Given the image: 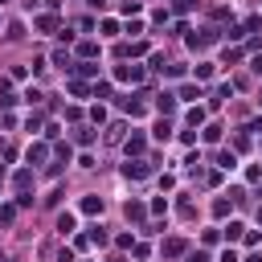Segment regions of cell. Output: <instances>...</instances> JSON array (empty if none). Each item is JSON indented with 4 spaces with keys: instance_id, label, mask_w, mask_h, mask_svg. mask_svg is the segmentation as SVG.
<instances>
[{
    "instance_id": "cell-5",
    "label": "cell",
    "mask_w": 262,
    "mask_h": 262,
    "mask_svg": "<svg viewBox=\"0 0 262 262\" xmlns=\"http://www.w3.org/2000/svg\"><path fill=\"white\" fill-rule=\"evenodd\" d=\"M152 140H160V144H168V140H172V123H164V119H156V127H152Z\"/></svg>"
},
{
    "instance_id": "cell-21",
    "label": "cell",
    "mask_w": 262,
    "mask_h": 262,
    "mask_svg": "<svg viewBox=\"0 0 262 262\" xmlns=\"http://www.w3.org/2000/svg\"><path fill=\"white\" fill-rule=\"evenodd\" d=\"M78 74H82V78H94L98 66H94V61H78Z\"/></svg>"
},
{
    "instance_id": "cell-4",
    "label": "cell",
    "mask_w": 262,
    "mask_h": 262,
    "mask_svg": "<svg viewBox=\"0 0 262 262\" xmlns=\"http://www.w3.org/2000/svg\"><path fill=\"white\" fill-rule=\"evenodd\" d=\"M123 176H127V180H144V176H148L144 160H127V164H123Z\"/></svg>"
},
{
    "instance_id": "cell-20",
    "label": "cell",
    "mask_w": 262,
    "mask_h": 262,
    "mask_svg": "<svg viewBox=\"0 0 262 262\" xmlns=\"http://www.w3.org/2000/svg\"><path fill=\"white\" fill-rule=\"evenodd\" d=\"M196 78L209 82V78H213V61H201V66H196Z\"/></svg>"
},
{
    "instance_id": "cell-9",
    "label": "cell",
    "mask_w": 262,
    "mask_h": 262,
    "mask_svg": "<svg viewBox=\"0 0 262 262\" xmlns=\"http://www.w3.org/2000/svg\"><path fill=\"white\" fill-rule=\"evenodd\" d=\"M123 213H127V221H144V217H148V209H144L140 201H127V209H123Z\"/></svg>"
},
{
    "instance_id": "cell-35",
    "label": "cell",
    "mask_w": 262,
    "mask_h": 262,
    "mask_svg": "<svg viewBox=\"0 0 262 262\" xmlns=\"http://www.w3.org/2000/svg\"><path fill=\"white\" fill-rule=\"evenodd\" d=\"M246 262H262V254H250V258H246Z\"/></svg>"
},
{
    "instance_id": "cell-28",
    "label": "cell",
    "mask_w": 262,
    "mask_h": 262,
    "mask_svg": "<svg viewBox=\"0 0 262 262\" xmlns=\"http://www.w3.org/2000/svg\"><path fill=\"white\" fill-rule=\"evenodd\" d=\"M37 29H45V33H49V29H57V21H53V17H37Z\"/></svg>"
},
{
    "instance_id": "cell-2",
    "label": "cell",
    "mask_w": 262,
    "mask_h": 262,
    "mask_svg": "<svg viewBox=\"0 0 262 262\" xmlns=\"http://www.w3.org/2000/svg\"><path fill=\"white\" fill-rule=\"evenodd\" d=\"M57 234L61 238H74L78 234V217L74 213H57Z\"/></svg>"
},
{
    "instance_id": "cell-25",
    "label": "cell",
    "mask_w": 262,
    "mask_h": 262,
    "mask_svg": "<svg viewBox=\"0 0 262 262\" xmlns=\"http://www.w3.org/2000/svg\"><path fill=\"white\" fill-rule=\"evenodd\" d=\"M229 205H234V201H225V196H221V201H213V213H217V217H225V213H229Z\"/></svg>"
},
{
    "instance_id": "cell-12",
    "label": "cell",
    "mask_w": 262,
    "mask_h": 262,
    "mask_svg": "<svg viewBox=\"0 0 262 262\" xmlns=\"http://www.w3.org/2000/svg\"><path fill=\"white\" fill-rule=\"evenodd\" d=\"M123 152H127V156H140V152H144V136H131V140L123 144Z\"/></svg>"
},
{
    "instance_id": "cell-6",
    "label": "cell",
    "mask_w": 262,
    "mask_h": 262,
    "mask_svg": "<svg viewBox=\"0 0 262 262\" xmlns=\"http://www.w3.org/2000/svg\"><path fill=\"white\" fill-rule=\"evenodd\" d=\"M156 111H160V115H172V111H176V94H160V98H156Z\"/></svg>"
},
{
    "instance_id": "cell-34",
    "label": "cell",
    "mask_w": 262,
    "mask_h": 262,
    "mask_svg": "<svg viewBox=\"0 0 262 262\" xmlns=\"http://www.w3.org/2000/svg\"><path fill=\"white\" fill-rule=\"evenodd\" d=\"M254 74H262V57H254Z\"/></svg>"
},
{
    "instance_id": "cell-18",
    "label": "cell",
    "mask_w": 262,
    "mask_h": 262,
    "mask_svg": "<svg viewBox=\"0 0 262 262\" xmlns=\"http://www.w3.org/2000/svg\"><path fill=\"white\" fill-rule=\"evenodd\" d=\"M176 98H184V103H196V98H201V90H196V86H180Z\"/></svg>"
},
{
    "instance_id": "cell-13",
    "label": "cell",
    "mask_w": 262,
    "mask_h": 262,
    "mask_svg": "<svg viewBox=\"0 0 262 262\" xmlns=\"http://www.w3.org/2000/svg\"><path fill=\"white\" fill-rule=\"evenodd\" d=\"M17 213H21L17 205H0V225H13V221H17Z\"/></svg>"
},
{
    "instance_id": "cell-10",
    "label": "cell",
    "mask_w": 262,
    "mask_h": 262,
    "mask_svg": "<svg viewBox=\"0 0 262 262\" xmlns=\"http://www.w3.org/2000/svg\"><path fill=\"white\" fill-rule=\"evenodd\" d=\"M217 168L234 172V168H238V156H234V152H217Z\"/></svg>"
},
{
    "instance_id": "cell-31",
    "label": "cell",
    "mask_w": 262,
    "mask_h": 262,
    "mask_svg": "<svg viewBox=\"0 0 262 262\" xmlns=\"http://www.w3.org/2000/svg\"><path fill=\"white\" fill-rule=\"evenodd\" d=\"M221 262H238V250H225V254H221Z\"/></svg>"
},
{
    "instance_id": "cell-19",
    "label": "cell",
    "mask_w": 262,
    "mask_h": 262,
    "mask_svg": "<svg viewBox=\"0 0 262 262\" xmlns=\"http://www.w3.org/2000/svg\"><path fill=\"white\" fill-rule=\"evenodd\" d=\"M217 140H221V123H209L205 127V144H217Z\"/></svg>"
},
{
    "instance_id": "cell-26",
    "label": "cell",
    "mask_w": 262,
    "mask_h": 262,
    "mask_svg": "<svg viewBox=\"0 0 262 262\" xmlns=\"http://www.w3.org/2000/svg\"><path fill=\"white\" fill-rule=\"evenodd\" d=\"M41 98H45V94H41L37 86H29V90H25V103H41Z\"/></svg>"
},
{
    "instance_id": "cell-1",
    "label": "cell",
    "mask_w": 262,
    "mask_h": 262,
    "mask_svg": "<svg viewBox=\"0 0 262 262\" xmlns=\"http://www.w3.org/2000/svg\"><path fill=\"white\" fill-rule=\"evenodd\" d=\"M103 205H107V201H103V196H98V192H86V196H82V205H78V209H82L86 217H98V213H103Z\"/></svg>"
},
{
    "instance_id": "cell-30",
    "label": "cell",
    "mask_w": 262,
    "mask_h": 262,
    "mask_svg": "<svg viewBox=\"0 0 262 262\" xmlns=\"http://www.w3.org/2000/svg\"><path fill=\"white\" fill-rule=\"evenodd\" d=\"M172 9H176V13H188V9H192V0H176Z\"/></svg>"
},
{
    "instance_id": "cell-3",
    "label": "cell",
    "mask_w": 262,
    "mask_h": 262,
    "mask_svg": "<svg viewBox=\"0 0 262 262\" xmlns=\"http://www.w3.org/2000/svg\"><path fill=\"white\" fill-rule=\"evenodd\" d=\"M115 78L119 82H144V66H119Z\"/></svg>"
},
{
    "instance_id": "cell-23",
    "label": "cell",
    "mask_w": 262,
    "mask_h": 262,
    "mask_svg": "<svg viewBox=\"0 0 262 262\" xmlns=\"http://www.w3.org/2000/svg\"><path fill=\"white\" fill-rule=\"evenodd\" d=\"M53 66H61V70H70V53H66V49H57V53H53Z\"/></svg>"
},
{
    "instance_id": "cell-33",
    "label": "cell",
    "mask_w": 262,
    "mask_h": 262,
    "mask_svg": "<svg viewBox=\"0 0 262 262\" xmlns=\"http://www.w3.org/2000/svg\"><path fill=\"white\" fill-rule=\"evenodd\" d=\"M57 262H74V254H70V250H61V254H57Z\"/></svg>"
},
{
    "instance_id": "cell-37",
    "label": "cell",
    "mask_w": 262,
    "mask_h": 262,
    "mask_svg": "<svg viewBox=\"0 0 262 262\" xmlns=\"http://www.w3.org/2000/svg\"><path fill=\"white\" fill-rule=\"evenodd\" d=\"M258 107H262V94H258Z\"/></svg>"
},
{
    "instance_id": "cell-24",
    "label": "cell",
    "mask_w": 262,
    "mask_h": 262,
    "mask_svg": "<svg viewBox=\"0 0 262 262\" xmlns=\"http://www.w3.org/2000/svg\"><path fill=\"white\" fill-rule=\"evenodd\" d=\"M78 144H94V127H78Z\"/></svg>"
},
{
    "instance_id": "cell-27",
    "label": "cell",
    "mask_w": 262,
    "mask_h": 262,
    "mask_svg": "<svg viewBox=\"0 0 262 262\" xmlns=\"http://www.w3.org/2000/svg\"><path fill=\"white\" fill-rule=\"evenodd\" d=\"M119 246L123 250H136V234H119Z\"/></svg>"
},
{
    "instance_id": "cell-14",
    "label": "cell",
    "mask_w": 262,
    "mask_h": 262,
    "mask_svg": "<svg viewBox=\"0 0 262 262\" xmlns=\"http://www.w3.org/2000/svg\"><path fill=\"white\" fill-rule=\"evenodd\" d=\"M164 254H168V258L184 254V242H180V238H168V242H164Z\"/></svg>"
},
{
    "instance_id": "cell-17",
    "label": "cell",
    "mask_w": 262,
    "mask_h": 262,
    "mask_svg": "<svg viewBox=\"0 0 262 262\" xmlns=\"http://www.w3.org/2000/svg\"><path fill=\"white\" fill-rule=\"evenodd\" d=\"M90 242H94V246H107L111 238H107V229H103V225H94V229H90Z\"/></svg>"
},
{
    "instance_id": "cell-29",
    "label": "cell",
    "mask_w": 262,
    "mask_h": 262,
    "mask_svg": "<svg viewBox=\"0 0 262 262\" xmlns=\"http://www.w3.org/2000/svg\"><path fill=\"white\" fill-rule=\"evenodd\" d=\"M188 262H209V254H205V250H192V254H188Z\"/></svg>"
},
{
    "instance_id": "cell-32",
    "label": "cell",
    "mask_w": 262,
    "mask_h": 262,
    "mask_svg": "<svg viewBox=\"0 0 262 262\" xmlns=\"http://www.w3.org/2000/svg\"><path fill=\"white\" fill-rule=\"evenodd\" d=\"M90 9H94V13H103V9H107V0H90Z\"/></svg>"
},
{
    "instance_id": "cell-22",
    "label": "cell",
    "mask_w": 262,
    "mask_h": 262,
    "mask_svg": "<svg viewBox=\"0 0 262 262\" xmlns=\"http://www.w3.org/2000/svg\"><path fill=\"white\" fill-rule=\"evenodd\" d=\"M78 53H82V57H98V45H94V41H82Z\"/></svg>"
},
{
    "instance_id": "cell-15",
    "label": "cell",
    "mask_w": 262,
    "mask_h": 262,
    "mask_svg": "<svg viewBox=\"0 0 262 262\" xmlns=\"http://www.w3.org/2000/svg\"><path fill=\"white\" fill-rule=\"evenodd\" d=\"M98 29H103V37H119V21H115V17H107Z\"/></svg>"
},
{
    "instance_id": "cell-36",
    "label": "cell",
    "mask_w": 262,
    "mask_h": 262,
    "mask_svg": "<svg viewBox=\"0 0 262 262\" xmlns=\"http://www.w3.org/2000/svg\"><path fill=\"white\" fill-rule=\"evenodd\" d=\"M258 221H262V205H258Z\"/></svg>"
},
{
    "instance_id": "cell-11",
    "label": "cell",
    "mask_w": 262,
    "mask_h": 262,
    "mask_svg": "<svg viewBox=\"0 0 262 262\" xmlns=\"http://www.w3.org/2000/svg\"><path fill=\"white\" fill-rule=\"evenodd\" d=\"M17 103V94H13V86L5 82V78H0V107H13Z\"/></svg>"
},
{
    "instance_id": "cell-16",
    "label": "cell",
    "mask_w": 262,
    "mask_h": 262,
    "mask_svg": "<svg viewBox=\"0 0 262 262\" xmlns=\"http://www.w3.org/2000/svg\"><path fill=\"white\" fill-rule=\"evenodd\" d=\"M184 123H188V127H201V123H205V111H201V107H192V111L184 115Z\"/></svg>"
},
{
    "instance_id": "cell-7",
    "label": "cell",
    "mask_w": 262,
    "mask_h": 262,
    "mask_svg": "<svg viewBox=\"0 0 262 262\" xmlns=\"http://www.w3.org/2000/svg\"><path fill=\"white\" fill-rule=\"evenodd\" d=\"M242 238H246V225L242 221H229L225 225V242H242Z\"/></svg>"
},
{
    "instance_id": "cell-8",
    "label": "cell",
    "mask_w": 262,
    "mask_h": 262,
    "mask_svg": "<svg viewBox=\"0 0 262 262\" xmlns=\"http://www.w3.org/2000/svg\"><path fill=\"white\" fill-rule=\"evenodd\" d=\"M45 156H49V148H45V144H33V148L25 152V160H29V164H41Z\"/></svg>"
}]
</instances>
